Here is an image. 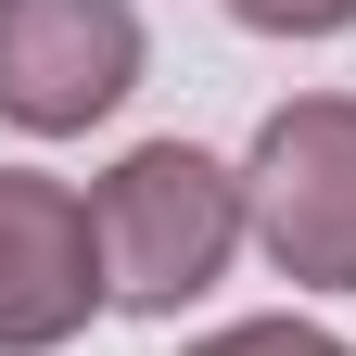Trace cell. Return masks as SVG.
I'll return each mask as SVG.
<instances>
[{
	"instance_id": "1",
	"label": "cell",
	"mask_w": 356,
	"mask_h": 356,
	"mask_svg": "<svg viewBox=\"0 0 356 356\" xmlns=\"http://www.w3.org/2000/svg\"><path fill=\"white\" fill-rule=\"evenodd\" d=\"M89 216H102V267H115V305L127 318H178L216 267L242 254V165H216L204 140H140L102 165V191H89Z\"/></svg>"
},
{
	"instance_id": "4",
	"label": "cell",
	"mask_w": 356,
	"mask_h": 356,
	"mask_svg": "<svg viewBox=\"0 0 356 356\" xmlns=\"http://www.w3.org/2000/svg\"><path fill=\"white\" fill-rule=\"evenodd\" d=\"M115 305L102 267V216H89L64 178L0 165V356H51Z\"/></svg>"
},
{
	"instance_id": "3",
	"label": "cell",
	"mask_w": 356,
	"mask_h": 356,
	"mask_svg": "<svg viewBox=\"0 0 356 356\" xmlns=\"http://www.w3.org/2000/svg\"><path fill=\"white\" fill-rule=\"evenodd\" d=\"M140 89V13L127 0H0V127L76 140Z\"/></svg>"
},
{
	"instance_id": "6",
	"label": "cell",
	"mask_w": 356,
	"mask_h": 356,
	"mask_svg": "<svg viewBox=\"0 0 356 356\" xmlns=\"http://www.w3.org/2000/svg\"><path fill=\"white\" fill-rule=\"evenodd\" d=\"M229 26H254V38H343L356 26V0H216Z\"/></svg>"
},
{
	"instance_id": "2",
	"label": "cell",
	"mask_w": 356,
	"mask_h": 356,
	"mask_svg": "<svg viewBox=\"0 0 356 356\" xmlns=\"http://www.w3.org/2000/svg\"><path fill=\"white\" fill-rule=\"evenodd\" d=\"M242 216L293 293H356V89H305L254 127Z\"/></svg>"
},
{
	"instance_id": "5",
	"label": "cell",
	"mask_w": 356,
	"mask_h": 356,
	"mask_svg": "<svg viewBox=\"0 0 356 356\" xmlns=\"http://www.w3.org/2000/svg\"><path fill=\"white\" fill-rule=\"evenodd\" d=\"M191 356H356V343L318 331V318H229V331H204Z\"/></svg>"
}]
</instances>
